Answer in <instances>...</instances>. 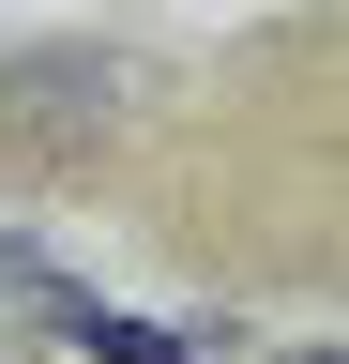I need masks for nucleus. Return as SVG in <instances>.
Here are the masks:
<instances>
[{
    "instance_id": "nucleus-1",
    "label": "nucleus",
    "mask_w": 349,
    "mask_h": 364,
    "mask_svg": "<svg viewBox=\"0 0 349 364\" xmlns=\"http://www.w3.org/2000/svg\"><path fill=\"white\" fill-rule=\"evenodd\" d=\"M137 107H152L137 46H92V31L0 46V182H92L122 136H137Z\"/></svg>"
}]
</instances>
